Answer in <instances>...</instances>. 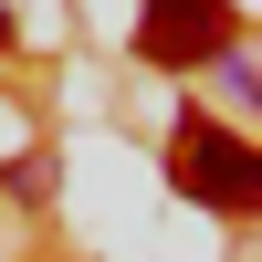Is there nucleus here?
Instances as JSON below:
<instances>
[{"instance_id": "nucleus-1", "label": "nucleus", "mask_w": 262, "mask_h": 262, "mask_svg": "<svg viewBox=\"0 0 262 262\" xmlns=\"http://www.w3.org/2000/svg\"><path fill=\"white\" fill-rule=\"evenodd\" d=\"M252 179H262V168H252V137H231L221 116H189L179 126V189L200 210H252Z\"/></svg>"}, {"instance_id": "nucleus-2", "label": "nucleus", "mask_w": 262, "mask_h": 262, "mask_svg": "<svg viewBox=\"0 0 262 262\" xmlns=\"http://www.w3.org/2000/svg\"><path fill=\"white\" fill-rule=\"evenodd\" d=\"M137 53L147 63H210V53H231V0H147L137 11Z\"/></svg>"}, {"instance_id": "nucleus-3", "label": "nucleus", "mask_w": 262, "mask_h": 262, "mask_svg": "<svg viewBox=\"0 0 262 262\" xmlns=\"http://www.w3.org/2000/svg\"><path fill=\"white\" fill-rule=\"evenodd\" d=\"M210 74H221V95L252 116V95H262V74H252V42H242V53H210Z\"/></svg>"}, {"instance_id": "nucleus-4", "label": "nucleus", "mask_w": 262, "mask_h": 262, "mask_svg": "<svg viewBox=\"0 0 262 262\" xmlns=\"http://www.w3.org/2000/svg\"><path fill=\"white\" fill-rule=\"evenodd\" d=\"M0 32H11V11H0Z\"/></svg>"}]
</instances>
